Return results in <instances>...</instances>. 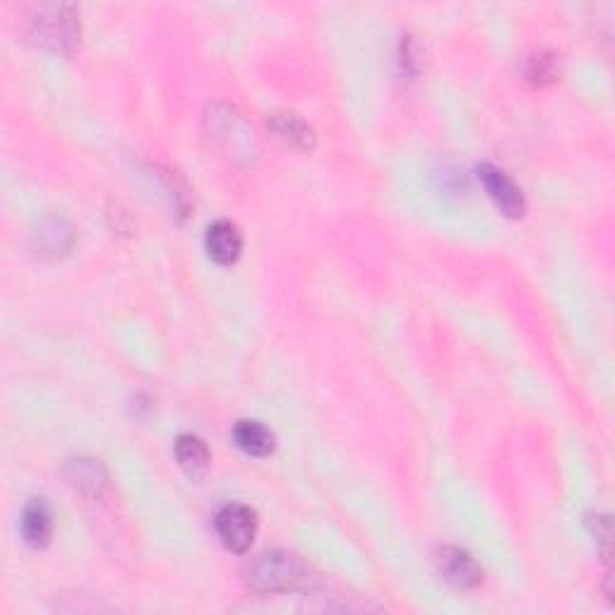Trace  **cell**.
<instances>
[{
  "label": "cell",
  "instance_id": "5b68a950",
  "mask_svg": "<svg viewBox=\"0 0 615 615\" xmlns=\"http://www.w3.org/2000/svg\"><path fill=\"white\" fill-rule=\"evenodd\" d=\"M435 565L447 582L459 589H474L481 584V567L467 551L457 546H443L435 553Z\"/></svg>",
  "mask_w": 615,
  "mask_h": 615
},
{
  "label": "cell",
  "instance_id": "4fadbf2b",
  "mask_svg": "<svg viewBox=\"0 0 615 615\" xmlns=\"http://www.w3.org/2000/svg\"><path fill=\"white\" fill-rule=\"evenodd\" d=\"M555 75V68H553V58L548 56H541V58H534L531 61V68H529V77L531 80H553Z\"/></svg>",
  "mask_w": 615,
  "mask_h": 615
},
{
  "label": "cell",
  "instance_id": "6da1fadb",
  "mask_svg": "<svg viewBox=\"0 0 615 615\" xmlns=\"http://www.w3.org/2000/svg\"><path fill=\"white\" fill-rule=\"evenodd\" d=\"M243 577L258 594H286L301 587L306 579V565L289 551H267L250 560Z\"/></svg>",
  "mask_w": 615,
  "mask_h": 615
},
{
  "label": "cell",
  "instance_id": "9c48e42d",
  "mask_svg": "<svg viewBox=\"0 0 615 615\" xmlns=\"http://www.w3.org/2000/svg\"><path fill=\"white\" fill-rule=\"evenodd\" d=\"M176 459L190 479H202L210 471V450L197 435H181L176 440Z\"/></svg>",
  "mask_w": 615,
  "mask_h": 615
},
{
  "label": "cell",
  "instance_id": "3957f363",
  "mask_svg": "<svg viewBox=\"0 0 615 615\" xmlns=\"http://www.w3.org/2000/svg\"><path fill=\"white\" fill-rule=\"evenodd\" d=\"M214 527L229 551L246 553L255 539V531H258V515L248 505H226L214 519Z\"/></svg>",
  "mask_w": 615,
  "mask_h": 615
},
{
  "label": "cell",
  "instance_id": "7a4b0ae2",
  "mask_svg": "<svg viewBox=\"0 0 615 615\" xmlns=\"http://www.w3.org/2000/svg\"><path fill=\"white\" fill-rule=\"evenodd\" d=\"M29 34L51 51H73L80 44V13L63 3L39 5L29 17Z\"/></svg>",
  "mask_w": 615,
  "mask_h": 615
},
{
  "label": "cell",
  "instance_id": "277c9868",
  "mask_svg": "<svg viewBox=\"0 0 615 615\" xmlns=\"http://www.w3.org/2000/svg\"><path fill=\"white\" fill-rule=\"evenodd\" d=\"M479 178L491 200L500 207V212L507 214V217H522L524 210H527V200L505 171H500L498 166L483 164L479 166Z\"/></svg>",
  "mask_w": 615,
  "mask_h": 615
},
{
  "label": "cell",
  "instance_id": "ba28073f",
  "mask_svg": "<svg viewBox=\"0 0 615 615\" xmlns=\"http://www.w3.org/2000/svg\"><path fill=\"white\" fill-rule=\"evenodd\" d=\"M65 474H68V481L77 491L89 495V498H99L104 493L106 483H109V476H106V469L101 467L99 459H73Z\"/></svg>",
  "mask_w": 615,
  "mask_h": 615
},
{
  "label": "cell",
  "instance_id": "52a82bcc",
  "mask_svg": "<svg viewBox=\"0 0 615 615\" xmlns=\"http://www.w3.org/2000/svg\"><path fill=\"white\" fill-rule=\"evenodd\" d=\"M53 517L49 505L41 498H32L22 512V536L32 548H44L51 541Z\"/></svg>",
  "mask_w": 615,
  "mask_h": 615
},
{
  "label": "cell",
  "instance_id": "30bf717a",
  "mask_svg": "<svg viewBox=\"0 0 615 615\" xmlns=\"http://www.w3.org/2000/svg\"><path fill=\"white\" fill-rule=\"evenodd\" d=\"M234 440L250 457H267L274 450V435L260 421H238L234 428Z\"/></svg>",
  "mask_w": 615,
  "mask_h": 615
},
{
  "label": "cell",
  "instance_id": "8fae6325",
  "mask_svg": "<svg viewBox=\"0 0 615 615\" xmlns=\"http://www.w3.org/2000/svg\"><path fill=\"white\" fill-rule=\"evenodd\" d=\"M270 128L282 137V140L301 149H313L315 145L313 128H310L308 123H303L298 116H294V113H274L270 118Z\"/></svg>",
  "mask_w": 615,
  "mask_h": 615
},
{
  "label": "cell",
  "instance_id": "8992f818",
  "mask_svg": "<svg viewBox=\"0 0 615 615\" xmlns=\"http://www.w3.org/2000/svg\"><path fill=\"white\" fill-rule=\"evenodd\" d=\"M205 246L214 262H219V265H234V262L241 258L243 236L234 222L219 219V222H214L210 229H207Z\"/></svg>",
  "mask_w": 615,
  "mask_h": 615
},
{
  "label": "cell",
  "instance_id": "7c38bea8",
  "mask_svg": "<svg viewBox=\"0 0 615 615\" xmlns=\"http://www.w3.org/2000/svg\"><path fill=\"white\" fill-rule=\"evenodd\" d=\"M37 238L41 253L58 255L70 248V243H73V231H70V226L65 224L63 219H49V222L39 226Z\"/></svg>",
  "mask_w": 615,
  "mask_h": 615
}]
</instances>
